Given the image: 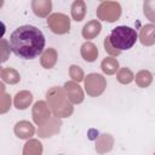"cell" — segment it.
<instances>
[{
    "label": "cell",
    "mask_w": 155,
    "mask_h": 155,
    "mask_svg": "<svg viewBox=\"0 0 155 155\" xmlns=\"http://www.w3.org/2000/svg\"><path fill=\"white\" fill-rule=\"evenodd\" d=\"M10 48L19 58L34 59L45 48V36L34 25H21L10 36Z\"/></svg>",
    "instance_id": "1"
},
{
    "label": "cell",
    "mask_w": 155,
    "mask_h": 155,
    "mask_svg": "<svg viewBox=\"0 0 155 155\" xmlns=\"http://www.w3.org/2000/svg\"><path fill=\"white\" fill-rule=\"evenodd\" d=\"M47 102L57 117H67L73 113V107L69 98L67 97L64 90L58 87H52L47 92Z\"/></svg>",
    "instance_id": "2"
},
{
    "label": "cell",
    "mask_w": 155,
    "mask_h": 155,
    "mask_svg": "<svg viewBox=\"0 0 155 155\" xmlns=\"http://www.w3.org/2000/svg\"><path fill=\"white\" fill-rule=\"evenodd\" d=\"M137 39H138L137 31L133 28L126 25H119L114 28L109 35V40L111 45L119 51L130 50L136 44Z\"/></svg>",
    "instance_id": "3"
},
{
    "label": "cell",
    "mask_w": 155,
    "mask_h": 155,
    "mask_svg": "<svg viewBox=\"0 0 155 155\" xmlns=\"http://www.w3.org/2000/svg\"><path fill=\"white\" fill-rule=\"evenodd\" d=\"M107 87V81L103 78V75L92 73L88 74L85 79V90L88 96L91 97H98L101 96Z\"/></svg>",
    "instance_id": "4"
},
{
    "label": "cell",
    "mask_w": 155,
    "mask_h": 155,
    "mask_svg": "<svg viewBox=\"0 0 155 155\" xmlns=\"http://www.w3.org/2000/svg\"><path fill=\"white\" fill-rule=\"evenodd\" d=\"M121 16V6L115 1H104L97 8V17L107 22H115Z\"/></svg>",
    "instance_id": "5"
},
{
    "label": "cell",
    "mask_w": 155,
    "mask_h": 155,
    "mask_svg": "<svg viewBox=\"0 0 155 155\" xmlns=\"http://www.w3.org/2000/svg\"><path fill=\"white\" fill-rule=\"evenodd\" d=\"M47 25L54 34H65L69 33L70 19L64 13H53L47 18Z\"/></svg>",
    "instance_id": "6"
},
{
    "label": "cell",
    "mask_w": 155,
    "mask_h": 155,
    "mask_svg": "<svg viewBox=\"0 0 155 155\" xmlns=\"http://www.w3.org/2000/svg\"><path fill=\"white\" fill-rule=\"evenodd\" d=\"M33 119H34L35 124L39 126H42L50 121L51 114H50V109L45 102L40 101V102L35 103V105L33 108Z\"/></svg>",
    "instance_id": "7"
},
{
    "label": "cell",
    "mask_w": 155,
    "mask_h": 155,
    "mask_svg": "<svg viewBox=\"0 0 155 155\" xmlns=\"http://www.w3.org/2000/svg\"><path fill=\"white\" fill-rule=\"evenodd\" d=\"M64 92L69 101L74 104H79L84 101V92L76 81H68L64 84Z\"/></svg>",
    "instance_id": "8"
},
{
    "label": "cell",
    "mask_w": 155,
    "mask_h": 155,
    "mask_svg": "<svg viewBox=\"0 0 155 155\" xmlns=\"http://www.w3.org/2000/svg\"><path fill=\"white\" fill-rule=\"evenodd\" d=\"M33 12L38 17H47L52 8L51 0H31Z\"/></svg>",
    "instance_id": "9"
},
{
    "label": "cell",
    "mask_w": 155,
    "mask_h": 155,
    "mask_svg": "<svg viewBox=\"0 0 155 155\" xmlns=\"http://www.w3.org/2000/svg\"><path fill=\"white\" fill-rule=\"evenodd\" d=\"M139 40L144 46H151L155 44V25L147 24L140 29Z\"/></svg>",
    "instance_id": "10"
},
{
    "label": "cell",
    "mask_w": 155,
    "mask_h": 155,
    "mask_svg": "<svg viewBox=\"0 0 155 155\" xmlns=\"http://www.w3.org/2000/svg\"><path fill=\"white\" fill-rule=\"evenodd\" d=\"M35 132L34 126L29 122V121H19L16 124L15 126V133L18 138L25 139V138H30Z\"/></svg>",
    "instance_id": "11"
},
{
    "label": "cell",
    "mask_w": 155,
    "mask_h": 155,
    "mask_svg": "<svg viewBox=\"0 0 155 155\" xmlns=\"http://www.w3.org/2000/svg\"><path fill=\"white\" fill-rule=\"evenodd\" d=\"M101 30H102V25H101V23L97 19L90 21L82 28V36L86 40H91L93 38H96L101 33Z\"/></svg>",
    "instance_id": "12"
},
{
    "label": "cell",
    "mask_w": 155,
    "mask_h": 155,
    "mask_svg": "<svg viewBox=\"0 0 155 155\" xmlns=\"http://www.w3.org/2000/svg\"><path fill=\"white\" fill-rule=\"evenodd\" d=\"M41 65L45 69H51L54 67L56 62H57V52L54 48L48 47L47 50H45L41 54Z\"/></svg>",
    "instance_id": "13"
},
{
    "label": "cell",
    "mask_w": 155,
    "mask_h": 155,
    "mask_svg": "<svg viewBox=\"0 0 155 155\" xmlns=\"http://www.w3.org/2000/svg\"><path fill=\"white\" fill-rule=\"evenodd\" d=\"M33 101V94L28 91H21L15 96V107L19 110L27 109Z\"/></svg>",
    "instance_id": "14"
},
{
    "label": "cell",
    "mask_w": 155,
    "mask_h": 155,
    "mask_svg": "<svg viewBox=\"0 0 155 155\" xmlns=\"http://www.w3.org/2000/svg\"><path fill=\"white\" fill-rule=\"evenodd\" d=\"M81 56L86 62H93L96 61L98 56V50L94 44L92 42H85L81 46Z\"/></svg>",
    "instance_id": "15"
},
{
    "label": "cell",
    "mask_w": 155,
    "mask_h": 155,
    "mask_svg": "<svg viewBox=\"0 0 155 155\" xmlns=\"http://www.w3.org/2000/svg\"><path fill=\"white\" fill-rule=\"evenodd\" d=\"M86 15V5L84 0H75L71 5V17L74 21L80 22Z\"/></svg>",
    "instance_id": "16"
},
{
    "label": "cell",
    "mask_w": 155,
    "mask_h": 155,
    "mask_svg": "<svg viewBox=\"0 0 155 155\" xmlns=\"http://www.w3.org/2000/svg\"><path fill=\"white\" fill-rule=\"evenodd\" d=\"M101 68H102L104 74L113 75V74H115L119 70V62L114 57H107V58H104L102 61Z\"/></svg>",
    "instance_id": "17"
},
{
    "label": "cell",
    "mask_w": 155,
    "mask_h": 155,
    "mask_svg": "<svg viewBox=\"0 0 155 155\" xmlns=\"http://www.w3.org/2000/svg\"><path fill=\"white\" fill-rule=\"evenodd\" d=\"M1 78L7 84H17L21 80L19 74L13 68H2L1 69Z\"/></svg>",
    "instance_id": "18"
},
{
    "label": "cell",
    "mask_w": 155,
    "mask_h": 155,
    "mask_svg": "<svg viewBox=\"0 0 155 155\" xmlns=\"http://www.w3.org/2000/svg\"><path fill=\"white\" fill-rule=\"evenodd\" d=\"M151 81H153V75L149 70H140L136 75V84L142 88L148 87L151 84Z\"/></svg>",
    "instance_id": "19"
},
{
    "label": "cell",
    "mask_w": 155,
    "mask_h": 155,
    "mask_svg": "<svg viewBox=\"0 0 155 155\" xmlns=\"http://www.w3.org/2000/svg\"><path fill=\"white\" fill-rule=\"evenodd\" d=\"M116 78H117V81H119L120 84L127 85V84H130V82L133 81L134 75H133V73L131 71V69H128V68H121V69L117 71Z\"/></svg>",
    "instance_id": "20"
},
{
    "label": "cell",
    "mask_w": 155,
    "mask_h": 155,
    "mask_svg": "<svg viewBox=\"0 0 155 155\" xmlns=\"http://www.w3.org/2000/svg\"><path fill=\"white\" fill-rule=\"evenodd\" d=\"M143 8L145 17L155 23V0H144Z\"/></svg>",
    "instance_id": "21"
},
{
    "label": "cell",
    "mask_w": 155,
    "mask_h": 155,
    "mask_svg": "<svg viewBox=\"0 0 155 155\" xmlns=\"http://www.w3.org/2000/svg\"><path fill=\"white\" fill-rule=\"evenodd\" d=\"M41 144L38 140H30L25 144V148L23 150L24 154H40L41 153Z\"/></svg>",
    "instance_id": "22"
},
{
    "label": "cell",
    "mask_w": 155,
    "mask_h": 155,
    "mask_svg": "<svg viewBox=\"0 0 155 155\" xmlns=\"http://www.w3.org/2000/svg\"><path fill=\"white\" fill-rule=\"evenodd\" d=\"M69 75L74 81H82L84 80V71L79 65H71L69 68Z\"/></svg>",
    "instance_id": "23"
},
{
    "label": "cell",
    "mask_w": 155,
    "mask_h": 155,
    "mask_svg": "<svg viewBox=\"0 0 155 155\" xmlns=\"http://www.w3.org/2000/svg\"><path fill=\"white\" fill-rule=\"evenodd\" d=\"M104 47H105V52H108V53L111 54V56H117V54L121 53V51L116 50V48L111 45V42H110V40H109V36H107V38L104 39Z\"/></svg>",
    "instance_id": "24"
},
{
    "label": "cell",
    "mask_w": 155,
    "mask_h": 155,
    "mask_svg": "<svg viewBox=\"0 0 155 155\" xmlns=\"http://www.w3.org/2000/svg\"><path fill=\"white\" fill-rule=\"evenodd\" d=\"M101 1H104V0H101Z\"/></svg>",
    "instance_id": "25"
}]
</instances>
